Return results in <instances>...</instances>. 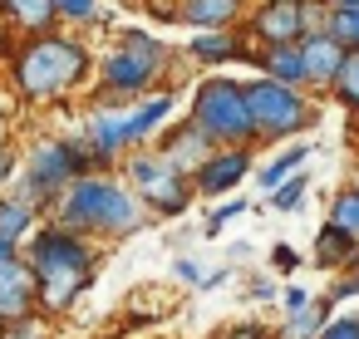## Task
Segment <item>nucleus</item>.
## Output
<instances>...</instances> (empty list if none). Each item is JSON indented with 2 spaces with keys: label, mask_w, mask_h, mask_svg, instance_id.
Masks as SVG:
<instances>
[{
  "label": "nucleus",
  "mask_w": 359,
  "mask_h": 339,
  "mask_svg": "<svg viewBox=\"0 0 359 339\" xmlns=\"http://www.w3.org/2000/svg\"><path fill=\"white\" fill-rule=\"evenodd\" d=\"M305 305H310V295L290 285V290H285V314H290V310H305Z\"/></svg>",
  "instance_id": "nucleus-37"
},
{
  "label": "nucleus",
  "mask_w": 359,
  "mask_h": 339,
  "mask_svg": "<svg viewBox=\"0 0 359 339\" xmlns=\"http://www.w3.org/2000/svg\"><path fill=\"white\" fill-rule=\"evenodd\" d=\"M84 172H99L84 138H40V143H30L11 192H20L30 207H40L50 216L60 207V197L69 192V182L84 177Z\"/></svg>",
  "instance_id": "nucleus-4"
},
{
  "label": "nucleus",
  "mask_w": 359,
  "mask_h": 339,
  "mask_svg": "<svg viewBox=\"0 0 359 339\" xmlns=\"http://www.w3.org/2000/svg\"><path fill=\"white\" fill-rule=\"evenodd\" d=\"M118 172H123V182L148 202V212L158 216V221H177V216H187V207L197 202V182L158 148V143H138V148H128L123 153V162H118Z\"/></svg>",
  "instance_id": "nucleus-5"
},
{
  "label": "nucleus",
  "mask_w": 359,
  "mask_h": 339,
  "mask_svg": "<svg viewBox=\"0 0 359 339\" xmlns=\"http://www.w3.org/2000/svg\"><path fill=\"white\" fill-rule=\"evenodd\" d=\"M246 99H251V118H256V143H285V138L315 128V118H320V109L305 99V89L280 84L271 74L251 79Z\"/></svg>",
  "instance_id": "nucleus-7"
},
{
  "label": "nucleus",
  "mask_w": 359,
  "mask_h": 339,
  "mask_svg": "<svg viewBox=\"0 0 359 339\" xmlns=\"http://www.w3.org/2000/svg\"><path fill=\"white\" fill-rule=\"evenodd\" d=\"M94 339H104V334H94Z\"/></svg>",
  "instance_id": "nucleus-43"
},
{
  "label": "nucleus",
  "mask_w": 359,
  "mask_h": 339,
  "mask_svg": "<svg viewBox=\"0 0 359 339\" xmlns=\"http://www.w3.org/2000/svg\"><path fill=\"white\" fill-rule=\"evenodd\" d=\"M256 69L280 79V84H295V89H310V69H305V55H300V40L295 45H261L256 55Z\"/></svg>",
  "instance_id": "nucleus-19"
},
{
  "label": "nucleus",
  "mask_w": 359,
  "mask_h": 339,
  "mask_svg": "<svg viewBox=\"0 0 359 339\" xmlns=\"http://www.w3.org/2000/svg\"><path fill=\"white\" fill-rule=\"evenodd\" d=\"M236 216H246V202L241 197H226V202H217L212 212H207V221H202V236H222Z\"/></svg>",
  "instance_id": "nucleus-29"
},
{
  "label": "nucleus",
  "mask_w": 359,
  "mask_h": 339,
  "mask_svg": "<svg viewBox=\"0 0 359 339\" xmlns=\"http://www.w3.org/2000/svg\"><path fill=\"white\" fill-rule=\"evenodd\" d=\"M20 148H15V138H0V192H6L11 182H15V172H20Z\"/></svg>",
  "instance_id": "nucleus-32"
},
{
  "label": "nucleus",
  "mask_w": 359,
  "mask_h": 339,
  "mask_svg": "<svg viewBox=\"0 0 359 339\" xmlns=\"http://www.w3.org/2000/svg\"><path fill=\"white\" fill-rule=\"evenodd\" d=\"M354 256H359V236H349L339 226H325L315 236V265L320 270H344V265H354Z\"/></svg>",
  "instance_id": "nucleus-21"
},
{
  "label": "nucleus",
  "mask_w": 359,
  "mask_h": 339,
  "mask_svg": "<svg viewBox=\"0 0 359 339\" xmlns=\"http://www.w3.org/2000/svg\"><path fill=\"white\" fill-rule=\"evenodd\" d=\"M320 339H359V314H344V319H330L320 329Z\"/></svg>",
  "instance_id": "nucleus-33"
},
{
  "label": "nucleus",
  "mask_w": 359,
  "mask_h": 339,
  "mask_svg": "<svg viewBox=\"0 0 359 339\" xmlns=\"http://www.w3.org/2000/svg\"><path fill=\"white\" fill-rule=\"evenodd\" d=\"M334 99H339L349 113H359V50L344 55V69H339V79H334Z\"/></svg>",
  "instance_id": "nucleus-26"
},
{
  "label": "nucleus",
  "mask_w": 359,
  "mask_h": 339,
  "mask_svg": "<svg viewBox=\"0 0 359 339\" xmlns=\"http://www.w3.org/2000/svg\"><path fill=\"white\" fill-rule=\"evenodd\" d=\"M128 104H133V99H99V104L84 113L79 138L89 143V158H94L99 172H118L123 153L133 148V143H128Z\"/></svg>",
  "instance_id": "nucleus-8"
},
{
  "label": "nucleus",
  "mask_w": 359,
  "mask_h": 339,
  "mask_svg": "<svg viewBox=\"0 0 359 339\" xmlns=\"http://www.w3.org/2000/svg\"><path fill=\"white\" fill-rule=\"evenodd\" d=\"M187 113L222 143H256V118H251V99H246V84L241 79H226V74H207L197 79L192 99H187Z\"/></svg>",
  "instance_id": "nucleus-6"
},
{
  "label": "nucleus",
  "mask_w": 359,
  "mask_h": 339,
  "mask_svg": "<svg viewBox=\"0 0 359 339\" xmlns=\"http://www.w3.org/2000/svg\"><path fill=\"white\" fill-rule=\"evenodd\" d=\"M187 60L202 64V69H217V64H231V60H246V45L231 25H217V30H197L187 35Z\"/></svg>",
  "instance_id": "nucleus-16"
},
{
  "label": "nucleus",
  "mask_w": 359,
  "mask_h": 339,
  "mask_svg": "<svg viewBox=\"0 0 359 339\" xmlns=\"http://www.w3.org/2000/svg\"><path fill=\"white\" fill-rule=\"evenodd\" d=\"M349 270H354V275H359V256H354V265H349Z\"/></svg>",
  "instance_id": "nucleus-42"
},
{
  "label": "nucleus",
  "mask_w": 359,
  "mask_h": 339,
  "mask_svg": "<svg viewBox=\"0 0 359 339\" xmlns=\"http://www.w3.org/2000/svg\"><path fill=\"white\" fill-rule=\"evenodd\" d=\"M330 305H334V295L330 300H310L305 310H290L276 339H320V329L330 324Z\"/></svg>",
  "instance_id": "nucleus-22"
},
{
  "label": "nucleus",
  "mask_w": 359,
  "mask_h": 339,
  "mask_svg": "<svg viewBox=\"0 0 359 339\" xmlns=\"http://www.w3.org/2000/svg\"><path fill=\"white\" fill-rule=\"evenodd\" d=\"M251 295H256V300H271L276 285H271V280H251Z\"/></svg>",
  "instance_id": "nucleus-38"
},
{
  "label": "nucleus",
  "mask_w": 359,
  "mask_h": 339,
  "mask_svg": "<svg viewBox=\"0 0 359 339\" xmlns=\"http://www.w3.org/2000/svg\"><path fill=\"white\" fill-rule=\"evenodd\" d=\"M300 55H305V69H310V89H334L349 45L334 40L330 30H320V35H305V40H300Z\"/></svg>",
  "instance_id": "nucleus-14"
},
{
  "label": "nucleus",
  "mask_w": 359,
  "mask_h": 339,
  "mask_svg": "<svg viewBox=\"0 0 359 339\" xmlns=\"http://www.w3.org/2000/svg\"><path fill=\"white\" fill-rule=\"evenodd\" d=\"M251 148H256V143H231V148H217V153L202 162V172L192 177V182H197V197H202V202H222L226 192H236V187L251 177V167H256Z\"/></svg>",
  "instance_id": "nucleus-10"
},
{
  "label": "nucleus",
  "mask_w": 359,
  "mask_h": 339,
  "mask_svg": "<svg viewBox=\"0 0 359 339\" xmlns=\"http://www.w3.org/2000/svg\"><path fill=\"white\" fill-rule=\"evenodd\" d=\"M0 138H11V109H0Z\"/></svg>",
  "instance_id": "nucleus-40"
},
{
  "label": "nucleus",
  "mask_w": 359,
  "mask_h": 339,
  "mask_svg": "<svg viewBox=\"0 0 359 339\" xmlns=\"http://www.w3.org/2000/svg\"><path fill=\"white\" fill-rule=\"evenodd\" d=\"M246 11V0H177V20L192 30H217V25H236Z\"/></svg>",
  "instance_id": "nucleus-20"
},
{
  "label": "nucleus",
  "mask_w": 359,
  "mask_h": 339,
  "mask_svg": "<svg viewBox=\"0 0 359 339\" xmlns=\"http://www.w3.org/2000/svg\"><path fill=\"white\" fill-rule=\"evenodd\" d=\"M35 310H40V275L25 261V251H20L11 261H0V324L25 319Z\"/></svg>",
  "instance_id": "nucleus-12"
},
{
  "label": "nucleus",
  "mask_w": 359,
  "mask_h": 339,
  "mask_svg": "<svg viewBox=\"0 0 359 339\" xmlns=\"http://www.w3.org/2000/svg\"><path fill=\"white\" fill-rule=\"evenodd\" d=\"M217 339H266V329H261L256 319H246V324H231V329H222Z\"/></svg>",
  "instance_id": "nucleus-35"
},
{
  "label": "nucleus",
  "mask_w": 359,
  "mask_h": 339,
  "mask_svg": "<svg viewBox=\"0 0 359 339\" xmlns=\"http://www.w3.org/2000/svg\"><path fill=\"white\" fill-rule=\"evenodd\" d=\"M172 270H177V280H182V285H202V280H207V275H202V265H197L192 256H177V265H172Z\"/></svg>",
  "instance_id": "nucleus-34"
},
{
  "label": "nucleus",
  "mask_w": 359,
  "mask_h": 339,
  "mask_svg": "<svg viewBox=\"0 0 359 339\" xmlns=\"http://www.w3.org/2000/svg\"><path fill=\"white\" fill-rule=\"evenodd\" d=\"M0 329H6V324H0Z\"/></svg>",
  "instance_id": "nucleus-44"
},
{
  "label": "nucleus",
  "mask_w": 359,
  "mask_h": 339,
  "mask_svg": "<svg viewBox=\"0 0 359 339\" xmlns=\"http://www.w3.org/2000/svg\"><path fill=\"white\" fill-rule=\"evenodd\" d=\"M11 256H20V246H15V241H6V236H0V261H11Z\"/></svg>",
  "instance_id": "nucleus-39"
},
{
  "label": "nucleus",
  "mask_w": 359,
  "mask_h": 339,
  "mask_svg": "<svg viewBox=\"0 0 359 339\" xmlns=\"http://www.w3.org/2000/svg\"><path fill=\"white\" fill-rule=\"evenodd\" d=\"M305 158H310V148H285V153H276V158H271V162L256 172V182L266 187V197H271V192H276V187L290 177V172H300V162H305Z\"/></svg>",
  "instance_id": "nucleus-23"
},
{
  "label": "nucleus",
  "mask_w": 359,
  "mask_h": 339,
  "mask_svg": "<svg viewBox=\"0 0 359 339\" xmlns=\"http://www.w3.org/2000/svg\"><path fill=\"white\" fill-rule=\"evenodd\" d=\"M0 20L15 35H50V30L65 25L55 0H0Z\"/></svg>",
  "instance_id": "nucleus-17"
},
{
  "label": "nucleus",
  "mask_w": 359,
  "mask_h": 339,
  "mask_svg": "<svg viewBox=\"0 0 359 339\" xmlns=\"http://www.w3.org/2000/svg\"><path fill=\"white\" fill-rule=\"evenodd\" d=\"M45 221H50V216H45L40 207H30L20 192H0V236H6V241L25 246Z\"/></svg>",
  "instance_id": "nucleus-18"
},
{
  "label": "nucleus",
  "mask_w": 359,
  "mask_h": 339,
  "mask_svg": "<svg viewBox=\"0 0 359 339\" xmlns=\"http://www.w3.org/2000/svg\"><path fill=\"white\" fill-rule=\"evenodd\" d=\"M300 6L305 0H266V6L251 15V35L261 45H295V40H305Z\"/></svg>",
  "instance_id": "nucleus-13"
},
{
  "label": "nucleus",
  "mask_w": 359,
  "mask_h": 339,
  "mask_svg": "<svg viewBox=\"0 0 359 339\" xmlns=\"http://www.w3.org/2000/svg\"><path fill=\"white\" fill-rule=\"evenodd\" d=\"M330 35L344 40L349 50H359V6H339V11L330 15Z\"/></svg>",
  "instance_id": "nucleus-31"
},
{
  "label": "nucleus",
  "mask_w": 359,
  "mask_h": 339,
  "mask_svg": "<svg viewBox=\"0 0 359 339\" xmlns=\"http://www.w3.org/2000/svg\"><path fill=\"white\" fill-rule=\"evenodd\" d=\"M271 261H276V270H285V275H290V270L300 265V256H295L290 246H276V251H271Z\"/></svg>",
  "instance_id": "nucleus-36"
},
{
  "label": "nucleus",
  "mask_w": 359,
  "mask_h": 339,
  "mask_svg": "<svg viewBox=\"0 0 359 339\" xmlns=\"http://www.w3.org/2000/svg\"><path fill=\"white\" fill-rule=\"evenodd\" d=\"M118 45H128L133 55H143V60H153L158 69H168L172 64V50L158 40V35H148V30H118Z\"/></svg>",
  "instance_id": "nucleus-24"
},
{
  "label": "nucleus",
  "mask_w": 359,
  "mask_h": 339,
  "mask_svg": "<svg viewBox=\"0 0 359 339\" xmlns=\"http://www.w3.org/2000/svg\"><path fill=\"white\" fill-rule=\"evenodd\" d=\"M55 6H60L65 25H99V20H109L104 15V0H55Z\"/></svg>",
  "instance_id": "nucleus-27"
},
{
  "label": "nucleus",
  "mask_w": 359,
  "mask_h": 339,
  "mask_svg": "<svg viewBox=\"0 0 359 339\" xmlns=\"http://www.w3.org/2000/svg\"><path fill=\"white\" fill-rule=\"evenodd\" d=\"M153 143H158V148H163V153H168L182 172H187V177H197V172H202V162L222 148V143H217V138H212V133L192 118V113H187V118H177V123H168Z\"/></svg>",
  "instance_id": "nucleus-11"
},
{
  "label": "nucleus",
  "mask_w": 359,
  "mask_h": 339,
  "mask_svg": "<svg viewBox=\"0 0 359 339\" xmlns=\"http://www.w3.org/2000/svg\"><path fill=\"white\" fill-rule=\"evenodd\" d=\"M163 74H168V69H158L153 60L133 55L128 45H114V50L94 64V79H99V89H104V99H143V94H153V89L163 84Z\"/></svg>",
  "instance_id": "nucleus-9"
},
{
  "label": "nucleus",
  "mask_w": 359,
  "mask_h": 339,
  "mask_svg": "<svg viewBox=\"0 0 359 339\" xmlns=\"http://www.w3.org/2000/svg\"><path fill=\"white\" fill-rule=\"evenodd\" d=\"M25 261L40 275V314H69L79 305V295L94 285L99 275V241L60 226L55 216L25 241Z\"/></svg>",
  "instance_id": "nucleus-3"
},
{
  "label": "nucleus",
  "mask_w": 359,
  "mask_h": 339,
  "mask_svg": "<svg viewBox=\"0 0 359 339\" xmlns=\"http://www.w3.org/2000/svg\"><path fill=\"white\" fill-rule=\"evenodd\" d=\"M172 109H177V99H172L168 89H153V94L133 99V104H128V143H133V148H138V143H153V138L172 123Z\"/></svg>",
  "instance_id": "nucleus-15"
},
{
  "label": "nucleus",
  "mask_w": 359,
  "mask_h": 339,
  "mask_svg": "<svg viewBox=\"0 0 359 339\" xmlns=\"http://www.w3.org/2000/svg\"><path fill=\"white\" fill-rule=\"evenodd\" d=\"M11 89L25 104H55L69 99L74 89L89 84L94 74V55L79 35L50 30V35H20V45L11 50Z\"/></svg>",
  "instance_id": "nucleus-2"
},
{
  "label": "nucleus",
  "mask_w": 359,
  "mask_h": 339,
  "mask_svg": "<svg viewBox=\"0 0 359 339\" xmlns=\"http://www.w3.org/2000/svg\"><path fill=\"white\" fill-rule=\"evenodd\" d=\"M330 226H339V231L359 236V187H344V192L330 202Z\"/></svg>",
  "instance_id": "nucleus-25"
},
{
  "label": "nucleus",
  "mask_w": 359,
  "mask_h": 339,
  "mask_svg": "<svg viewBox=\"0 0 359 339\" xmlns=\"http://www.w3.org/2000/svg\"><path fill=\"white\" fill-rule=\"evenodd\" d=\"M305 187H310V182H305L300 172H290V177H285V182H280V187H276V192L266 197V202H271L276 212H295V207L305 202Z\"/></svg>",
  "instance_id": "nucleus-30"
},
{
  "label": "nucleus",
  "mask_w": 359,
  "mask_h": 339,
  "mask_svg": "<svg viewBox=\"0 0 359 339\" xmlns=\"http://www.w3.org/2000/svg\"><path fill=\"white\" fill-rule=\"evenodd\" d=\"M330 6H334V11H339V6H359V0H330Z\"/></svg>",
  "instance_id": "nucleus-41"
},
{
  "label": "nucleus",
  "mask_w": 359,
  "mask_h": 339,
  "mask_svg": "<svg viewBox=\"0 0 359 339\" xmlns=\"http://www.w3.org/2000/svg\"><path fill=\"white\" fill-rule=\"evenodd\" d=\"M0 339H55V329H50V314H25V319H11L6 329H0Z\"/></svg>",
  "instance_id": "nucleus-28"
},
{
  "label": "nucleus",
  "mask_w": 359,
  "mask_h": 339,
  "mask_svg": "<svg viewBox=\"0 0 359 339\" xmlns=\"http://www.w3.org/2000/svg\"><path fill=\"white\" fill-rule=\"evenodd\" d=\"M60 226L99 241V246H114V241H128L138 236L143 226H153V212L148 202L123 182V172H84L69 182V192L60 197V207L50 212Z\"/></svg>",
  "instance_id": "nucleus-1"
}]
</instances>
